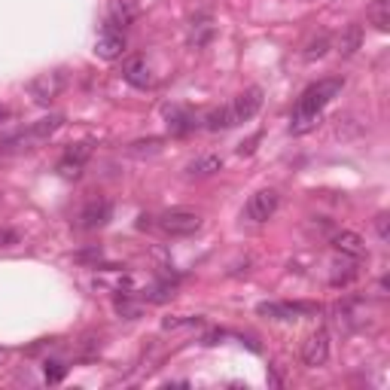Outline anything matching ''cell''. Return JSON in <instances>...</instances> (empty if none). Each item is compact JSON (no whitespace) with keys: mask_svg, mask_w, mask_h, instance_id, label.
Here are the masks:
<instances>
[{"mask_svg":"<svg viewBox=\"0 0 390 390\" xmlns=\"http://www.w3.org/2000/svg\"><path fill=\"white\" fill-rule=\"evenodd\" d=\"M375 229H378V238L390 241V229H387V213H378L375 217Z\"/></svg>","mask_w":390,"mask_h":390,"instance_id":"cb8c5ba5","label":"cell"},{"mask_svg":"<svg viewBox=\"0 0 390 390\" xmlns=\"http://www.w3.org/2000/svg\"><path fill=\"white\" fill-rule=\"evenodd\" d=\"M256 141H259V134H256V137H250L247 144H241V146H238V153H241V156H250V153H253V146H256Z\"/></svg>","mask_w":390,"mask_h":390,"instance_id":"d4e9b609","label":"cell"},{"mask_svg":"<svg viewBox=\"0 0 390 390\" xmlns=\"http://www.w3.org/2000/svg\"><path fill=\"white\" fill-rule=\"evenodd\" d=\"M61 89H64V73H58V70L40 73V77H34L27 82V92H31V98L37 104H49V101H55L61 95Z\"/></svg>","mask_w":390,"mask_h":390,"instance_id":"3957f363","label":"cell"},{"mask_svg":"<svg viewBox=\"0 0 390 390\" xmlns=\"http://www.w3.org/2000/svg\"><path fill=\"white\" fill-rule=\"evenodd\" d=\"M110 213H113V208H110V201H107V199H92V201H86V208L80 210L77 226H80V229H86V232L101 229V226H107Z\"/></svg>","mask_w":390,"mask_h":390,"instance_id":"52a82bcc","label":"cell"},{"mask_svg":"<svg viewBox=\"0 0 390 390\" xmlns=\"http://www.w3.org/2000/svg\"><path fill=\"white\" fill-rule=\"evenodd\" d=\"M122 77H125L128 86H134V89H150L153 86V70H150V64H146V58H141V55L125 61Z\"/></svg>","mask_w":390,"mask_h":390,"instance_id":"9c48e42d","label":"cell"},{"mask_svg":"<svg viewBox=\"0 0 390 390\" xmlns=\"http://www.w3.org/2000/svg\"><path fill=\"white\" fill-rule=\"evenodd\" d=\"M61 122H64V116H58V113H52V116H43V119H37V122L27 128V134L34 137V144H40V141H46L49 134H55L61 128Z\"/></svg>","mask_w":390,"mask_h":390,"instance_id":"5bb4252c","label":"cell"},{"mask_svg":"<svg viewBox=\"0 0 390 390\" xmlns=\"http://www.w3.org/2000/svg\"><path fill=\"white\" fill-rule=\"evenodd\" d=\"M58 174H61L64 180H77L80 174H82V165L70 162V159H61V162H58Z\"/></svg>","mask_w":390,"mask_h":390,"instance_id":"44dd1931","label":"cell"},{"mask_svg":"<svg viewBox=\"0 0 390 390\" xmlns=\"http://www.w3.org/2000/svg\"><path fill=\"white\" fill-rule=\"evenodd\" d=\"M327 49H329V37L327 34H317L314 40H308V46H305V58L317 61V58H323V55H327Z\"/></svg>","mask_w":390,"mask_h":390,"instance_id":"ac0fdd59","label":"cell"},{"mask_svg":"<svg viewBox=\"0 0 390 390\" xmlns=\"http://www.w3.org/2000/svg\"><path fill=\"white\" fill-rule=\"evenodd\" d=\"M363 46V27L360 25H348L345 31L339 34V43H336V49L341 58H351V55H357V49Z\"/></svg>","mask_w":390,"mask_h":390,"instance_id":"7c38bea8","label":"cell"},{"mask_svg":"<svg viewBox=\"0 0 390 390\" xmlns=\"http://www.w3.org/2000/svg\"><path fill=\"white\" fill-rule=\"evenodd\" d=\"M222 168V159L220 156H199L187 165V177H213Z\"/></svg>","mask_w":390,"mask_h":390,"instance_id":"4fadbf2b","label":"cell"},{"mask_svg":"<svg viewBox=\"0 0 390 390\" xmlns=\"http://www.w3.org/2000/svg\"><path fill=\"white\" fill-rule=\"evenodd\" d=\"M18 244V232L15 229H0V247H13Z\"/></svg>","mask_w":390,"mask_h":390,"instance_id":"603a6c76","label":"cell"},{"mask_svg":"<svg viewBox=\"0 0 390 390\" xmlns=\"http://www.w3.org/2000/svg\"><path fill=\"white\" fill-rule=\"evenodd\" d=\"M89 156H92V144H77V146H70V150L64 153V159H70V162H77V165H86Z\"/></svg>","mask_w":390,"mask_h":390,"instance_id":"ffe728a7","label":"cell"},{"mask_svg":"<svg viewBox=\"0 0 390 390\" xmlns=\"http://www.w3.org/2000/svg\"><path fill=\"white\" fill-rule=\"evenodd\" d=\"M327 360H329V332L327 329H317V332H311V336L305 339L302 363L311 366V369H317V366H327Z\"/></svg>","mask_w":390,"mask_h":390,"instance_id":"5b68a950","label":"cell"},{"mask_svg":"<svg viewBox=\"0 0 390 390\" xmlns=\"http://www.w3.org/2000/svg\"><path fill=\"white\" fill-rule=\"evenodd\" d=\"M341 89H345V80H339V77L320 80V82H314V86L305 89L302 98H299V104H296V110H293L290 134H305V132H311V128L317 125L323 107H327L332 98H339Z\"/></svg>","mask_w":390,"mask_h":390,"instance_id":"6da1fadb","label":"cell"},{"mask_svg":"<svg viewBox=\"0 0 390 390\" xmlns=\"http://www.w3.org/2000/svg\"><path fill=\"white\" fill-rule=\"evenodd\" d=\"M332 247L339 250L341 256H351V259H360L366 253V241L357 235V232H351V229H341L332 235Z\"/></svg>","mask_w":390,"mask_h":390,"instance_id":"30bf717a","label":"cell"},{"mask_svg":"<svg viewBox=\"0 0 390 390\" xmlns=\"http://www.w3.org/2000/svg\"><path fill=\"white\" fill-rule=\"evenodd\" d=\"M244 210H247V220L268 222V220L275 217V210H277V192L275 189H259V192H253Z\"/></svg>","mask_w":390,"mask_h":390,"instance_id":"8992f818","label":"cell"},{"mask_svg":"<svg viewBox=\"0 0 390 390\" xmlns=\"http://www.w3.org/2000/svg\"><path fill=\"white\" fill-rule=\"evenodd\" d=\"M134 18H137L134 0H113V4H110V15H107L104 31H119V34H122L128 25H134Z\"/></svg>","mask_w":390,"mask_h":390,"instance_id":"ba28073f","label":"cell"},{"mask_svg":"<svg viewBox=\"0 0 390 390\" xmlns=\"http://www.w3.org/2000/svg\"><path fill=\"white\" fill-rule=\"evenodd\" d=\"M229 107V116H232V122L241 125V122H247V119H253L259 113V107H263V89H247V92H241V95L232 101Z\"/></svg>","mask_w":390,"mask_h":390,"instance_id":"277c9868","label":"cell"},{"mask_svg":"<svg viewBox=\"0 0 390 390\" xmlns=\"http://www.w3.org/2000/svg\"><path fill=\"white\" fill-rule=\"evenodd\" d=\"M168 128H171V134H187L189 128H195V119L187 113V110H171V113H168Z\"/></svg>","mask_w":390,"mask_h":390,"instance_id":"e0dca14e","label":"cell"},{"mask_svg":"<svg viewBox=\"0 0 390 390\" xmlns=\"http://www.w3.org/2000/svg\"><path fill=\"white\" fill-rule=\"evenodd\" d=\"M4 119H9V110H6L4 104H0V122H4Z\"/></svg>","mask_w":390,"mask_h":390,"instance_id":"484cf974","label":"cell"},{"mask_svg":"<svg viewBox=\"0 0 390 390\" xmlns=\"http://www.w3.org/2000/svg\"><path fill=\"white\" fill-rule=\"evenodd\" d=\"M159 226L168 232L171 238H187V235H195V232L201 229V213L187 210V208H174L168 213H162Z\"/></svg>","mask_w":390,"mask_h":390,"instance_id":"7a4b0ae2","label":"cell"},{"mask_svg":"<svg viewBox=\"0 0 390 390\" xmlns=\"http://www.w3.org/2000/svg\"><path fill=\"white\" fill-rule=\"evenodd\" d=\"M162 150V141H159V137H150V141H137V144H132V146H128V153H132V156H144V153H159Z\"/></svg>","mask_w":390,"mask_h":390,"instance_id":"d6986e66","label":"cell"},{"mask_svg":"<svg viewBox=\"0 0 390 390\" xmlns=\"http://www.w3.org/2000/svg\"><path fill=\"white\" fill-rule=\"evenodd\" d=\"M369 22H372L378 31H387L390 27V0H375L369 6Z\"/></svg>","mask_w":390,"mask_h":390,"instance_id":"2e32d148","label":"cell"},{"mask_svg":"<svg viewBox=\"0 0 390 390\" xmlns=\"http://www.w3.org/2000/svg\"><path fill=\"white\" fill-rule=\"evenodd\" d=\"M64 372H68V369H64V363H46V382H61L64 378Z\"/></svg>","mask_w":390,"mask_h":390,"instance_id":"7402d4cb","label":"cell"},{"mask_svg":"<svg viewBox=\"0 0 390 390\" xmlns=\"http://www.w3.org/2000/svg\"><path fill=\"white\" fill-rule=\"evenodd\" d=\"M122 52H125V37L119 31H104L95 40V55H98V58H104V61H113Z\"/></svg>","mask_w":390,"mask_h":390,"instance_id":"8fae6325","label":"cell"},{"mask_svg":"<svg viewBox=\"0 0 390 390\" xmlns=\"http://www.w3.org/2000/svg\"><path fill=\"white\" fill-rule=\"evenodd\" d=\"M213 40V25L210 18H199V22H192V31H189V43L195 49H204Z\"/></svg>","mask_w":390,"mask_h":390,"instance_id":"9a60e30c","label":"cell"}]
</instances>
